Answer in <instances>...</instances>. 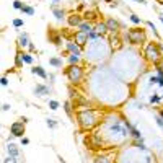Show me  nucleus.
Masks as SVG:
<instances>
[{"label":"nucleus","mask_w":163,"mask_h":163,"mask_svg":"<svg viewBox=\"0 0 163 163\" xmlns=\"http://www.w3.org/2000/svg\"><path fill=\"white\" fill-rule=\"evenodd\" d=\"M78 121H80L82 127L88 130L93 126H96L98 119L95 117V112H93V111H83V112H80V114H78Z\"/></svg>","instance_id":"f257e3e1"},{"label":"nucleus","mask_w":163,"mask_h":163,"mask_svg":"<svg viewBox=\"0 0 163 163\" xmlns=\"http://www.w3.org/2000/svg\"><path fill=\"white\" fill-rule=\"evenodd\" d=\"M65 75L72 83H78L82 80V77H83V70H82V67H78V65H70L65 70Z\"/></svg>","instance_id":"f03ea898"},{"label":"nucleus","mask_w":163,"mask_h":163,"mask_svg":"<svg viewBox=\"0 0 163 163\" xmlns=\"http://www.w3.org/2000/svg\"><path fill=\"white\" fill-rule=\"evenodd\" d=\"M127 39H129V42H132V44H142V42L145 41V33H143L142 29H130L127 33Z\"/></svg>","instance_id":"7ed1b4c3"},{"label":"nucleus","mask_w":163,"mask_h":163,"mask_svg":"<svg viewBox=\"0 0 163 163\" xmlns=\"http://www.w3.org/2000/svg\"><path fill=\"white\" fill-rule=\"evenodd\" d=\"M10 134L13 135V137H21L24 135V122L23 121H16V122H13L10 126Z\"/></svg>","instance_id":"20e7f679"},{"label":"nucleus","mask_w":163,"mask_h":163,"mask_svg":"<svg viewBox=\"0 0 163 163\" xmlns=\"http://www.w3.org/2000/svg\"><path fill=\"white\" fill-rule=\"evenodd\" d=\"M147 59L150 62H158L160 60V51H158V46L156 44H150L147 47Z\"/></svg>","instance_id":"39448f33"},{"label":"nucleus","mask_w":163,"mask_h":163,"mask_svg":"<svg viewBox=\"0 0 163 163\" xmlns=\"http://www.w3.org/2000/svg\"><path fill=\"white\" fill-rule=\"evenodd\" d=\"M5 148H7V152H8L10 156H15L16 160H20V158H21V152H20V148H18L13 142H8Z\"/></svg>","instance_id":"423d86ee"},{"label":"nucleus","mask_w":163,"mask_h":163,"mask_svg":"<svg viewBox=\"0 0 163 163\" xmlns=\"http://www.w3.org/2000/svg\"><path fill=\"white\" fill-rule=\"evenodd\" d=\"M34 95L36 96H46V95H49V93H51V88H49L47 85H42V83H37L36 86H34Z\"/></svg>","instance_id":"0eeeda50"},{"label":"nucleus","mask_w":163,"mask_h":163,"mask_svg":"<svg viewBox=\"0 0 163 163\" xmlns=\"http://www.w3.org/2000/svg\"><path fill=\"white\" fill-rule=\"evenodd\" d=\"M67 21H68V24H70V26H80L82 23H83V20H82V16L80 15H77V13H72L70 16L67 18Z\"/></svg>","instance_id":"6e6552de"},{"label":"nucleus","mask_w":163,"mask_h":163,"mask_svg":"<svg viewBox=\"0 0 163 163\" xmlns=\"http://www.w3.org/2000/svg\"><path fill=\"white\" fill-rule=\"evenodd\" d=\"M29 44H31V41H29V36H28V33H23V34H20L18 36V46L20 47H29Z\"/></svg>","instance_id":"1a4fd4ad"},{"label":"nucleus","mask_w":163,"mask_h":163,"mask_svg":"<svg viewBox=\"0 0 163 163\" xmlns=\"http://www.w3.org/2000/svg\"><path fill=\"white\" fill-rule=\"evenodd\" d=\"M65 47H67V51L70 52V54H80V55H82V49H80V46L77 44V42L68 41L67 44H65Z\"/></svg>","instance_id":"9d476101"},{"label":"nucleus","mask_w":163,"mask_h":163,"mask_svg":"<svg viewBox=\"0 0 163 163\" xmlns=\"http://www.w3.org/2000/svg\"><path fill=\"white\" fill-rule=\"evenodd\" d=\"M31 73H33V75H37V77H41L42 80H47V72H46L41 65L33 67V68H31Z\"/></svg>","instance_id":"9b49d317"},{"label":"nucleus","mask_w":163,"mask_h":163,"mask_svg":"<svg viewBox=\"0 0 163 163\" xmlns=\"http://www.w3.org/2000/svg\"><path fill=\"white\" fill-rule=\"evenodd\" d=\"M75 42H77L78 46H83L85 42H88V34L82 33V31H78L77 34H75Z\"/></svg>","instance_id":"f8f14e48"},{"label":"nucleus","mask_w":163,"mask_h":163,"mask_svg":"<svg viewBox=\"0 0 163 163\" xmlns=\"http://www.w3.org/2000/svg\"><path fill=\"white\" fill-rule=\"evenodd\" d=\"M106 28H108V31H111V33H116L119 29V23L116 20H112V18H109V20H106Z\"/></svg>","instance_id":"ddd939ff"},{"label":"nucleus","mask_w":163,"mask_h":163,"mask_svg":"<svg viewBox=\"0 0 163 163\" xmlns=\"http://www.w3.org/2000/svg\"><path fill=\"white\" fill-rule=\"evenodd\" d=\"M93 29H95V28H93L91 23H88V21H83V23L78 26V31H82V33H85V34H90Z\"/></svg>","instance_id":"4468645a"},{"label":"nucleus","mask_w":163,"mask_h":163,"mask_svg":"<svg viewBox=\"0 0 163 163\" xmlns=\"http://www.w3.org/2000/svg\"><path fill=\"white\" fill-rule=\"evenodd\" d=\"M52 15L55 16V20H59L62 21L65 18V11L62 10V8H57V7H52Z\"/></svg>","instance_id":"2eb2a0df"},{"label":"nucleus","mask_w":163,"mask_h":163,"mask_svg":"<svg viewBox=\"0 0 163 163\" xmlns=\"http://www.w3.org/2000/svg\"><path fill=\"white\" fill-rule=\"evenodd\" d=\"M49 64H51L52 67H55V68H60L62 65H64V60H62V57H51L49 59Z\"/></svg>","instance_id":"dca6fc26"},{"label":"nucleus","mask_w":163,"mask_h":163,"mask_svg":"<svg viewBox=\"0 0 163 163\" xmlns=\"http://www.w3.org/2000/svg\"><path fill=\"white\" fill-rule=\"evenodd\" d=\"M80 57H82L80 54H70V55H68V57H67V62H68V64H70V65H78V62H80Z\"/></svg>","instance_id":"f3484780"},{"label":"nucleus","mask_w":163,"mask_h":163,"mask_svg":"<svg viewBox=\"0 0 163 163\" xmlns=\"http://www.w3.org/2000/svg\"><path fill=\"white\" fill-rule=\"evenodd\" d=\"M21 13H23V15H28V16H33V15L36 13V10H34L33 7H29V5L24 3L23 8H21Z\"/></svg>","instance_id":"a211bd4d"},{"label":"nucleus","mask_w":163,"mask_h":163,"mask_svg":"<svg viewBox=\"0 0 163 163\" xmlns=\"http://www.w3.org/2000/svg\"><path fill=\"white\" fill-rule=\"evenodd\" d=\"M21 57H23V62H24V64H28V65H31L34 62V57L29 52H21Z\"/></svg>","instance_id":"6ab92c4d"},{"label":"nucleus","mask_w":163,"mask_h":163,"mask_svg":"<svg viewBox=\"0 0 163 163\" xmlns=\"http://www.w3.org/2000/svg\"><path fill=\"white\" fill-rule=\"evenodd\" d=\"M95 163H114V160L111 156H96Z\"/></svg>","instance_id":"aec40b11"},{"label":"nucleus","mask_w":163,"mask_h":163,"mask_svg":"<svg viewBox=\"0 0 163 163\" xmlns=\"http://www.w3.org/2000/svg\"><path fill=\"white\" fill-rule=\"evenodd\" d=\"M11 24H13V28H23L24 26V20H21V18H15L13 21H11Z\"/></svg>","instance_id":"412c9836"},{"label":"nucleus","mask_w":163,"mask_h":163,"mask_svg":"<svg viewBox=\"0 0 163 163\" xmlns=\"http://www.w3.org/2000/svg\"><path fill=\"white\" fill-rule=\"evenodd\" d=\"M23 57H21V51L20 52H16V55H15V65L16 67H23Z\"/></svg>","instance_id":"4be33fe9"},{"label":"nucleus","mask_w":163,"mask_h":163,"mask_svg":"<svg viewBox=\"0 0 163 163\" xmlns=\"http://www.w3.org/2000/svg\"><path fill=\"white\" fill-rule=\"evenodd\" d=\"M47 104H49V109H52V111H55L60 106V103L59 101H55V99H49L47 101Z\"/></svg>","instance_id":"5701e85b"},{"label":"nucleus","mask_w":163,"mask_h":163,"mask_svg":"<svg viewBox=\"0 0 163 163\" xmlns=\"http://www.w3.org/2000/svg\"><path fill=\"white\" fill-rule=\"evenodd\" d=\"M46 124H47L49 129H55V127H57V121H55V119H52V117H47Z\"/></svg>","instance_id":"b1692460"},{"label":"nucleus","mask_w":163,"mask_h":163,"mask_svg":"<svg viewBox=\"0 0 163 163\" xmlns=\"http://www.w3.org/2000/svg\"><path fill=\"white\" fill-rule=\"evenodd\" d=\"M95 31H98L99 34H103V33H106V31H108V28H106V23H99L98 26L95 28Z\"/></svg>","instance_id":"393cba45"},{"label":"nucleus","mask_w":163,"mask_h":163,"mask_svg":"<svg viewBox=\"0 0 163 163\" xmlns=\"http://www.w3.org/2000/svg\"><path fill=\"white\" fill-rule=\"evenodd\" d=\"M147 26H148L150 29H152V33H153V36H155V37H158V31H156V26H155V24H153L152 21H147Z\"/></svg>","instance_id":"a878e982"},{"label":"nucleus","mask_w":163,"mask_h":163,"mask_svg":"<svg viewBox=\"0 0 163 163\" xmlns=\"http://www.w3.org/2000/svg\"><path fill=\"white\" fill-rule=\"evenodd\" d=\"M98 37H101V34H99V33H98V31H95V29H93V31H91V33L88 34V41H93V39H98Z\"/></svg>","instance_id":"bb28decb"},{"label":"nucleus","mask_w":163,"mask_h":163,"mask_svg":"<svg viewBox=\"0 0 163 163\" xmlns=\"http://www.w3.org/2000/svg\"><path fill=\"white\" fill-rule=\"evenodd\" d=\"M129 20L132 21L134 24H140V23H142V20H140V18L137 16V15H130V16H129Z\"/></svg>","instance_id":"cd10ccee"},{"label":"nucleus","mask_w":163,"mask_h":163,"mask_svg":"<svg viewBox=\"0 0 163 163\" xmlns=\"http://www.w3.org/2000/svg\"><path fill=\"white\" fill-rule=\"evenodd\" d=\"M64 106H65V112H67V114L72 117V104H70V101H67Z\"/></svg>","instance_id":"c85d7f7f"},{"label":"nucleus","mask_w":163,"mask_h":163,"mask_svg":"<svg viewBox=\"0 0 163 163\" xmlns=\"http://www.w3.org/2000/svg\"><path fill=\"white\" fill-rule=\"evenodd\" d=\"M23 5H24V3H21L20 0H15V2H13V8H15V10H20V11H21Z\"/></svg>","instance_id":"c756f323"},{"label":"nucleus","mask_w":163,"mask_h":163,"mask_svg":"<svg viewBox=\"0 0 163 163\" xmlns=\"http://www.w3.org/2000/svg\"><path fill=\"white\" fill-rule=\"evenodd\" d=\"M3 163H18V160L15 158V156H10V155H8L7 158L3 160Z\"/></svg>","instance_id":"7c9ffc66"},{"label":"nucleus","mask_w":163,"mask_h":163,"mask_svg":"<svg viewBox=\"0 0 163 163\" xmlns=\"http://www.w3.org/2000/svg\"><path fill=\"white\" fill-rule=\"evenodd\" d=\"M161 101V98L160 96H156V95H153V96H150V103H153V104H156V103H160Z\"/></svg>","instance_id":"2f4dec72"},{"label":"nucleus","mask_w":163,"mask_h":163,"mask_svg":"<svg viewBox=\"0 0 163 163\" xmlns=\"http://www.w3.org/2000/svg\"><path fill=\"white\" fill-rule=\"evenodd\" d=\"M155 119H156V124H158V126H160V127L163 129V117H161V116L158 114V116H156Z\"/></svg>","instance_id":"473e14b6"},{"label":"nucleus","mask_w":163,"mask_h":163,"mask_svg":"<svg viewBox=\"0 0 163 163\" xmlns=\"http://www.w3.org/2000/svg\"><path fill=\"white\" fill-rule=\"evenodd\" d=\"M10 108H11V106H10L8 103H3V104H2V111H3V112H7Z\"/></svg>","instance_id":"72a5a7b5"},{"label":"nucleus","mask_w":163,"mask_h":163,"mask_svg":"<svg viewBox=\"0 0 163 163\" xmlns=\"http://www.w3.org/2000/svg\"><path fill=\"white\" fill-rule=\"evenodd\" d=\"M0 83H2V86H7V85H8V78H7V77H2Z\"/></svg>","instance_id":"f704fd0d"},{"label":"nucleus","mask_w":163,"mask_h":163,"mask_svg":"<svg viewBox=\"0 0 163 163\" xmlns=\"http://www.w3.org/2000/svg\"><path fill=\"white\" fill-rule=\"evenodd\" d=\"M28 143H29L28 137H21V145H28Z\"/></svg>","instance_id":"c9c22d12"},{"label":"nucleus","mask_w":163,"mask_h":163,"mask_svg":"<svg viewBox=\"0 0 163 163\" xmlns=\"http://www.w3.org/2000/svg\"><path fill=\"white\" fill-rule=\"evenodd\" d=\"M51 3H52V7H55L57 3H60V0H51Z\"/></svg>","instance_id":"e433bc0d"},{"label":"nucleus","mask_w":163,"mask_h":163,"mask_svg":"<svg viewBox=\"0 0 163 163\" xmlns=\"http://www.w3.org/2000/svg\"><path fill=\"white\" fill-rule=\"evenodd\" d=\"M29 51H36V47H34V44H33V42L29 44Z\"/></svg>","instance_id":"4c0bfd02"},{"label":"nucleus","mask_w":163,"mask_h":163,"mask_svg":"<svg viewBox=\"0 0 163 163\" xmlns=\"http://www.w3.org/2000/svg\"><path fill=\"white\" fill-rule=\"evenodd\" d=\"M134 2H139V3H143V5H145L147 2H145V0H134Z\"/></svg>","instance_id":"58836bf2"},{"label":"nucleus","mask_w":163,"mask_h":163,"mask_svg":"<svg viewBox=\"0 0 163 163\" xmlns=\"http://www.w3.org/2000/svg\"><path fill=\"white\" fill-rule=\"evenodd\" d=\"M160 21H161V23H163V16H160Z\"/></svg>","instance_id":"ea45409f"},{"label":"nucleus","mask_w":163,"mask_h":163,"mask_svg":"<svg viewBox=\"0 0 163 163\" xmlns=\"http://www.w3.org/2000/svg\"><path fill=\"white\" fill-rule=\"evenodd\" d=\"M160 116H161V117H163V111H161V112H160Z\"/></svg>","instance_id":"a19ab883"},{"label":"nucleus","mask_w":163,"mask_h":163,"mask_svg":"<svg viewBox=\"0 0 163 163\" xmlns=\"http://www.w3.org/2000/svg\"><path fill=\"white\" fill-rule=\"evenodd\" d=\"M161 16H163V13H161Z\"/></svg>","instance_id":"79ce46f5"}]
</instances>
